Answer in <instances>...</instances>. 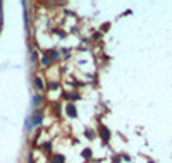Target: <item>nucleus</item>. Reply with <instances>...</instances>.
<instances>
[{
    "instance_id": "obj_6",
    "label": "nucleus",
    "mask_w": 172,
    "mask_h": 163,
    "mask_svg": "<svg viewBox=\"0 0 172 163\" xmlns=\"http://www.w3.org/2000/svg\"><path fill=\"white\" fill-rule=\"evenodd\" d=\"M47 55H48V57H50V60L53 62V60H57L58 57H60V52H58V50H55V48H52L50 52H47Z\"/></svg>"
},
{
    "instance_id": "obj_8",
    "label": "nucleus",
    "mask_w": 172,
    "mask_h": 163,
    "mask_svg": "<svg viewBox=\"0 0 172 163\" xmlns=\"http://www.w3.org/2000/svg\"><path fill=\"white\" fill-rule=\"evenodd\" d=\"M52 163H65V158L62 155H53L52 156Z\"/></svg>"
},
{
    "instance_id": "obj_3",
    "label": "nucleus",
    "mask_w": 172,
    "mask_h": 163,
    "mask_svg": "<svg viewBox=\"0 0 172 163\" xmlns=\"http://www.w3.org/2000/svg\"><path fill=\"white\" fill-rule=\"evenodd\" d=\"M98 130H100L98 134H100V137H102V139H103L105 143H108V139H110V130L105 127V125H100V129H98Z\"/></svg>"
},
{
    "instance_id": "obj_11",
    "label": "nucleus",
    "mask_w": 172,
    "mask_h": 163,
    "mask_svg": "<svg viewBox=\"0 0 172 163\" xmlns=\"http://www.w3.org/2000/svg\"><path fill=\"white\" fill-rule=\"evenodd\" d=\"M83 158H88V160H90V158H91V150H90V148H86V150H83Z\"/></svg>"
},
{
    "instance_id": "obj_9",
    "label": "nucleus",
    "mask_w": 172,
    "mask_h": 163,
    "mask_svg": "<svg viewBox=\"0 0 172 163\" xmlns=\"http://www.w3.org/2000/svg\"><path fill=\"white\" fill-rule=\"evenodd\" d=\"M31 127H33V120H31V117H26V122H24V130H31Z\"/></svg>"
},
{
    "instance_id": "obj_1",
    "label": "nucleus",
    "mask_w": 172,
    "mask_h": 163,
    "mask_svg": "<svg viewBox=\"0 0 172 163\" xmlns=\"http://www.w3.org/2000/svg\"><path fill=\"white\" fill-rule=\"evenodd\" d=\"M65 115H67V117H71V118L78 117V110H76V105L74 103H71V101H69V103L65 105Z\"/></svg>"
},
{
    "instance_id": "obj_13",
    "label": "nucleus",
    "mask_w": 172,
    "mask_h": 163,
    "mask_svg": "<svg viewBox=\"0 0 172 163\" xmlns=\"http://www.w3.org/2000/svg\"><path fill=\"white\" fill-rule=\"evenodd\" d=\"M86 137H88V139H95V134H93V130H90V129H88V130H86Z\"/></svg>"
},
{
    "instance_id": "obj_15",
    "label": "nucleus",
    "mask_w": 172,
    "mask_h": 163,
    "mask_svg": "<svg viewBox=\"0 0 172 163\" xmlns=\"http://www.w3.org/2000/svg\"><path fill=\"white\" fill-rule=\"evenodd\" d=\"M62 53H64V55H69V53H71V50H69V48H62Z\"/></svg>"
},
{
    "instance_id": "obj_14",
    "label": "nucleus",
    "mask_w": 172,
    "mask_h": 163,
    "mask_svg": "<svg viewBox=\"0 0 172 163\" xmlns=\"http://www.w3.org/2000/svg\"><path fill=\"white\" fill-rule=\"evenodd\" d=\"M31 62L36 64V53H35V50H31Z\"/></svg>"
},
{
    "instance_id": "obj_5",
    "label": "nucleus",
    "mask_w": 172,
    "mask_h": 163,
    "mask_svg": "<svg viewBox=\"0 0 172 163\" xmlns=\"http://www.w3.org/2000/svg\"><path fill=\"white\" fill-rule=\"evenodd\" d=\"M40 64H42V67H50V65H52V60H50V57L47 55V52L42 55V59H40Z\"/></svg>"
},
{
    "instance_id": "obj_4",
    "label": "nucleus",
    "mask_w": 172,
    "mask_h": 163,
    "mask_svg": "<svg viewBox=\"0 0 172 163\" xmlns=\"http://www.w3.org/2000/svg\"><path fill=\"white\" fill-rule=\"evenodd\" d=\"M31 120H33V125H40L43 122V113L40 110H36L35 115H31Z\"/></svg>"
},
{
    "instance_id": "obj_2",
    "label": "nucleus",
    "mask_w": 172,
    "mask_h": 163,
    "mask_svg": "<svg viewBox=\"0 0 172 163\" xmlns=\"http://www.w3.org/2000/svg\"><path fill=\"white\" fill-rule=\"evenodd\" d=\"M33 84H35V88L38 89V91H45V82H43V79L40 77V76H35L33 77Z\"/></svg>"
},
{
    "instance_id": "obj_7",
    "label": "nucleus",
    "mask_w": 172,
    "mask_h": 163,
    "mask_svg": "<svg viewBox=\"0 0 172 163\" xmlns=\"http://www.w3.org/2000/svg\"><path fill=\"white\" fill-rule=\"evenodd\" d=\"M42 103H43V96H40V95L33 96V107H40Z\"/></svg>"
},
{
    "instance_id": "obj_12",
    "label": "nucleus",
    "mask_w": 172,
    "mask_h": 163,
    "mask_svg": "<svg viewBox=\"0 0 172 163\" xmlns=\"http://www.w3.org/2000/svg\"><path fill=\"white\" fill-rule=\"evenodd\" d=\"M48 89H50V91H53V89H58V82L52 81V82H50V84H48Z\"/></svg>"
},
{
    "instance_id": "obj_10",
    "label": "nucleus",
    "mask_w": 172,
    "mask_h": 163,
    "mask_svg": "<svg viewBox=\"0 0 172 163\" xmlns=\"http://www.w3.org/2000/svg\"><path fill=\"white\" fill-rule=\"evenodd\" d=\"M42 150L45 151L47 155H50V153H52V146H50V143H45V144H42Z\"/></svg>"
}]
</instances>
